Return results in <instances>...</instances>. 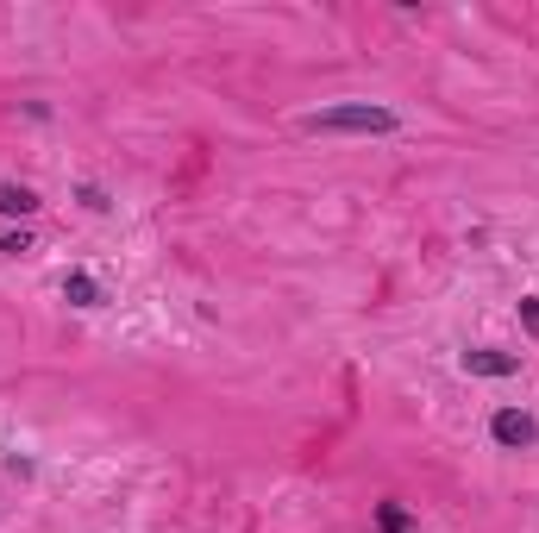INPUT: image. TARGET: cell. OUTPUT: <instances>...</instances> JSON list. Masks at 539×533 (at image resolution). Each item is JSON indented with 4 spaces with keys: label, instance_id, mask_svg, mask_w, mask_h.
<instances>
[{
    "label": "cell",
    "instance_id": "6da1fadb",
    "mask_svg": "<svg viewBox=\"0 0 539 533\" xmlns=\"http://www.w3.org/2000/svg\"><path fill=\"white\" fill-rule=\"evenodd\" d=\"M301 126H308V132H389L395 113H389V107H370V101H345V107L308 113Z\"/></svg>",
    "mask_w": 539,
    "mask_h": 533
},
{
    "label": "cell",
    "instance_id": "7a4b0ae2",
    "mask_svg": "<svg viewBox=\"0 0 539 533\" xmlns=\"http://www.w3.org/2000/svg\"><path fill=\"white\" fill-rule=\"evenodd\" d=\"M489 433H496V446H514V452H521V446H533V439H539L533 414H521V408H502L496 421H489Z\"/></svg>",
    "mask_w": 539,
    "mask_h": 533
},
{
    "label": "cell",
    "instance_id": "3957f363",
    "mask_svg": "<svg viewBox=\"0 0 539 533\" xmlns=\"http://www.w3.org/2000/svg\"><path fill=\"white\" fill-rule=\"evenodd\" d=\"M464 370H471V377H514V370H521V358L514 352H464Z\"/></svg>",
    "mask_w": 539,
    "mask_h": 533
},
{
    "label": "cell",
    "instance_id": "277c9868",
    "mask_svg": "<svg viewBox=\"0 0 539 533\" xmlns=\"http://www.w3.org/2000/svg\"><path fill=\"white\" fill-rule=\"evenodd\" d=\"M0 214H19V220H26V214H38V195L26 189V182H0Z\"/></svg>",
    "mask_w": 539,
    "mask_h": 533
},
{
    "label": "cell",
    "instance_id": "5b68a950",
    "mask_svg": "<svg viewBox=\"0 0 539 533\" xmlns=\"http://www.w3.org/2000/svg\"><path fill=\"white\" fill-rule=\"evenodd\" d=\"M63 301H76V308H95V301H101V289H95V276H63Z\"/></svg>",
    "mask_w": 539,
    "mask_h": 533
},
{
    "label": "cell",
    "instance_id": "8992f818",
    "mask_svg": "<svg viewBox=\"0 0 539 533\" xmlns=\"http://www.w3.org/2000/svg\"><path fill=\"white\" fill-rule=\"evenodd\" d=\"M377 527H383V533H408V515H402L395 502H383V508H377Z\"/></svg>",
    "mask_w": 539,
    "mask_h": 533
},
{
    "label": "cell",
    "instance_id": "52a82bcc",
    "mask_svg": "<svg viewBox=\"0 0 539 533\" xmlns=\"http://www.w3.org/2000/svg\"><path fill=\"white\" fill-rule=\"evenodd\" d=\"M0 251H7V258H26L32 239H26V233H7V239H0Z\"/></svg>",
    "mask_w": 539,
    "mask_h": 533
},
{
    "label": "cell",
    "instance_id": "ba28073f",
    "mask_svg": "<svg viewBox=\"0 0 539 533\" xmlns=\"http://www.w3.org/2000/svg\"><path fill=\"white\" fill-rule=\"evenodd\" d=\"M521 327H527V333H533V339H539V301H533V295H527V301H521Z\"/></svg>",
    "mask_w": 539,
    "mask_h": 533
}]
</instances>
